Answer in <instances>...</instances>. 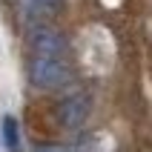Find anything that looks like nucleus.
<instances>
[{"label":"nucleus","instance_id":"f257e3e1","mask_svg":"<svg viewBox=\"0 0 152 152\" xmlns=\"http://www.w3.org/2000/svg\"><path fill=\"white\" fill-rule=\"evenodd\" d=\"M69 46L60 32L37 29L32 40V80L40 89H60L69 83Z\"/></svg>","mask_w":152,"mask_h":152},{"label":"nucleus","instance_id":"f03ea898","mask_svg":"<svg viewBox=\"0 0 152 152\" xmlns=\"http://www.w3.org/2000/svg\"><path fill=\"white\" fill-rule=\"evenodd\" d=\"M58 118H60L63 126L80 129L86 124V118H89V95H72V98H66V101L60 103Z\"/></svg>","mask_w":152,"mask_h":152},{"label":"nucleus","instance_id":"7ed1b4c3","mask_svg":"<svg viewBox=\"0 0 152 152\" xmlns=\"http://www.w3.org/2000/svg\"><path fill=\"white\" fill-rule=\"evenodd\" d=\"M3 144H6L9 152H20V126L12 115L3 118Z\"/></svg>","mask_w":152,"mask_h":152},{"label":"nucleus","instance_id":"20e7f679","mask_svg":"<svg viewBox=\"0 0 152 152\" xmlns=\"http://www.w3.org/2000/svg\"><path fill=\"white\" fill-rule=\"evenodd\" d=\"M55 3H60V0H23V9L29 12V15H34V12H46V9H52Z\"/></svg>","mask_w":152,"mask_h":152},{"label":"nucleus","instance_id":"39448f33","mask_svg":"<svg viewBox=\"0 0 152 152\" xmlns=\"http://www.w3.org/2000/svg\"><path fill=\"white\" fill-rule=\"evenodd\" d=\"M34 152H66L63 146H55V144H46V146H37Z\"/></svg>","mask_w":152,"mask_h":152}]
</instances>
